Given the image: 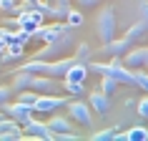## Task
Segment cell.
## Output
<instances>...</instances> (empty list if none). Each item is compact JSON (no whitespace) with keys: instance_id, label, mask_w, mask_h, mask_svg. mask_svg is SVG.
<instances>
[{"instance_id":"603a6c76","label":"cell","mask_w":148,"mask_h":141,"mask_svg":"<svg viewBox=\"0 0 148 141\" xmlns=\"http://www.w3.org/2000/svg\"><path fill=\"white\" fill-rule=\"evenodd\" d=\"M13 93H15V91H13V86L0 83V106H3V103H8L10 98H13Z\"/></svg>"},{"instance_id":"4dcf8cb0","label":"cell","mask_w":148,"mask_h":141,"mask_svg":"<svg viewBox=\"0 0 148 141\" xmlns=\"http://www.w3.org/2000/svg\"><path fill=\"white\" fill-rule=\"evenodd\" d=\"M5 48H8V40H5V38H3V35H0V55L5 53Z\"/></svg>"},{"instance_id":"5bb4252c","label":"cell","mask_w":148,"mask_h":141,"mask_svg":"<svg viewBox=\"0 0 148 141\" xmlns=\"http://www.w3.org/2000/svg\"><path fill=\"white\" fill-rule=\"evenodd\" d=\"M30 78H33V73H28V70H20V68H18L15 73H13V78H10V86H13V91L30 88Z\"/></svg>"},{"instance_id":"7a4b0ae2","label":"cell","mask_w":148,"mask_h":141,"mask_svg":"<svg viewBox=\"0 0 148 141\" xmlns=\"http://www.w3.org/2000/svg\"><path fill=\"white\" fill-rule=\"evenodd\" d=\"M116 30H118V23H116V10L106 5L103 10H98V18H95V33L101 43H108L110 38H116Z\"/></svg>"},{"instance_id":"8fae6325","label":"cell","mask_w":148,"mask_h":141,"mask_svg":"<svg viewBox=\"0 0 148 141\" xmlns=\"http://www.w3.org/2000/svg\"><path fill=\"white\" fill-rule=\"evenodd\" d=\"M63 78H65V81H73V83H86V78H88V66H86L83 61H75L68 70H65V76H63Z\"/></svg>"},{"instance_id":"f546056e","label":"cell","mask_w":148,"mask_h":141,"mask_svg":"<svg viewBox=\"0 0 148 141\" xmlns=\"http://www.w3.org/2000/svg\"><path fill=\"white\" fill-rule=\"evenodd\" d=\"M38 3H40V0H23V5H25V8H35Z\"/></svg>"},{"instance_id":"d6a6232c","label":"cell","mask_w":148,"mask_h":141,"mask_svg":"<svg viewBox=\"0 0 148 141\" xmlns=\"http://www.w3.org/2000/svg\"><path fill=\"white\" fill-rule=\"evenodd\" d=\"M146 70H148V58H146Z\"/></svg>"},{"instance_id":"52a82bcc","label":"cell","mask_w":148,"mask_h":141,"mask_svg":"<svg viewBox=\"0 0 148 141\" xmlns=\"http://www.w3.org/2000/svg\"><path fill=\"white\" fill-rule=\"evenodd\" d=\"M0 109L5 111V116H10V118H15L18 124L23 126L25 121H28V118L33 116V109L30 106H25V103H20V101H15V103H3V106H0Z\"/></svg>"},{"instance_id":"d4e9b609","label":"cell","mask_w":148,"mask_h":141,"mask_svg":"<svg viewBox=\"0 0 148 141\" xmlns=\"http://www.w3.org/2000/svg\"><path fill=\"white\" fill-rule=\"evenodd\" d=\"M136 109H138L140 118H148V96H143L140 101H136Z\"/></svg>"},{"instance_id":"e0dca14e","label":"cell","mask_w":148,"mask_h":141,"mask_svg":"<svg viewBox=\"0 0 148 141\" xmlns=\"http://www.w3.org/2000/svg\"><path fill=\"white\" fill-rule=\"evenodd\" d=\"M25 5L23 3H15V0H0V13L3 15H18Z\"/></svg>"},{"instance_id":"6da1fadb","label":"cell","mask_w":148,"mask_h":141,"mask_svg":"<svg viewBox=\"0 0 148 141\" xmlns=\"http://www.w3.org/2000/svg\"><path fill=\"white\" fill-rule=\"evenodd\" d=\"M73 46H75V38H73V28H65L63 33H58L50 43H45V48H40L38 53H35V58H60V55L70 53L73 50Z\"/></svg>"},{"instance_id":"83f0119b","label":"cell","mask_w":148,"mask_h":141,"mask_svg":"<svg viewBox=\"0 0 148 141\" xmlns=\"http://www.w3.org/2000/svg\"><path fill=\"white\" fill-rule=\"evenodd\" d=\"M75 3H78V8H95V5H98V3H101V0H75Z\"/></svg>"},{"instance_id":"44dd1931","label":"cell","mask_w":148,"mask_h":141,"mask_svg":"<svg viewBox=\"0 0 148 141\" xmlns=\"http://www.w3.org/2000/svg\"><path fill=\"white\" fill-rule=\"evenodd\" d=\"M133 86L143 88L148 93V70H140V68H133Z\"/></svg>"},{"instance_id":"f1b7e54d","label":"cell","mask_w":148,"mask_h":141,"mask_svg":"<svg viewBox=\"0 0 148 141\" xmlns=\"http://www.w3.org/2000/svg\"><path fill=\"white\" fill-rule=\"evenodd\" d=\"M5 25L8 28H18V18H5Z\"/></svg>"},{"instance_id":"9c48e42d","label":"cell","mask_w":148,"mask_h":141,"mask_svg":"<svg viewBox=\"0 0 148 141\" xmlns=\"http://www.w3.org/2000/svg\"><path fill=\"white\" fill-rule=\"evenodd\" d=\"M88 106H90L95 113L106 116V113H108V109H110V96L103 93L101 88H95V91H90V93H88Z\"/></svg>"},{"instance_id":"ac0fdd59","label":"cell","mask_w":148,"mask_h":141,"mask_svg":"<svg viewBox=\"0 0 148 141\" xmlns=\"http://www.w3.org/2000/svg\"><path fill=\"white\" fill-rule=\"evenodd\" d=\"M60 88L65 91V96H83L86 93V83H73V81H65V78H63Z\"/></svg>"},{"instance_id":"1f68e13d","label":"cell","mask_w":148,"mask_h":141,"mask_svg":"<svg viewBox=\"0 0 148 141\" xmlns=\"http://www.w3.org/2000/svg\"><path fill=\"white\" fill-rule=\"evenodd\" d=\"M0 118H5V111H3V109H0Z\"/></svg>"},{"instance_id":"d6986e66","label":"cell","mask_w":148,"mask_h":141,"mask_svg":"<svg viewBox=\"0 0 148 141\" xmlns=\"http://www.w3.org/2000/svg\"><path fill=\"white\" fill-rule=\"evenodd\" d=\"M148 139V129L146 126H133L125 131V141H146Z\"/></svg>"},{"instance_id":"5b68a950","label":"cell","mask_w":148,"mask_h":141,"mask_svg":"<svg viewBox=\"0 0 148 141\" xmlns=\"http://www.w3.org/2000/svg\"><path fill=\"white\" fill-rule=\"evenodd\" d=\"M23 131L30 133V136H35V141H55V131H53L48 124L38 121L35 116H30V118L23 124Z\"/></svg>"},{"instance_id":"9a60e30c","label":"cell","mask_w":148,"mask_h":141,"mask_svg":"<svg viewBox=\"0 0 148 141\" xmlns=\"http://www.w3.org/2000/svg\"><path fill=\"white\" fill-rule=\"evenodd\" d=\"M83 23H86V18H83V10L80 8H70L68 13H65V25H68V28L75 30V28H80Z\"/></svg>"},{"instance_id":"4fadbf2b","label":"cell","mask_w":148,"mask_h":141,"mask_svg":"<svg viewBox=\"0 0 148 141\" xmlns=\"http://www.w3.org/2000/svg\"><path fill=\"white\" fill-rule=\"evenodd\" d=\"M50 129H53L55 133H60V131H73V124H70V116H60V113H50V118L45 121Z\"/></svg>"},{"instance_id":"484cf974","label":"cell","mask_w":148,"mask_h":141,"mask_svg":"<svg viewBox=\"0 0 148 141\" xmlns=\"http://www.w3.org/2000/svg\"><path fill=\"white\" fill-rule=\"evenodd\" d=\"M113 131H116V126H113V129H103V131H95V133H93V139H95V141H110Z\"/></svg>"},{"instance_id":"277c9868","label":"cell","mask_w":148,"mask_h":141,"mask_svg":"<svg viewBox=\"0 0 148 141\" xmlns=\"http://www.w3.org/2000/svg\"><path fill=\"white\" fill-rule=\"evenodd\" d=\"M68 103V96L60 93H40L38 101L33 103V113H53V111L63 109Z\"/></svg>"},{"instance_id":"2e32d148","label":"cell","mask_w":148,"mask_h":141,"mask_svg":"<svg viewBox=\"0 0 148 141\" xmlns=\"http://www.w3.org/2000/svg\"><path fill=\"white\" fill-rule=\"evenodd\" d=\"M5 53L13 58V61H18V58H23L25 55V43H20L18 38H13V40H8V48H5Z\"/></svg>"},{"instance_id":"7c38bea8","label":"cell","mask_w":148,"mask_h":141,"mask_svg":"<svg viewBox=\"0 0 148 141\" xmlns=\"http://www.w3.org/2000/svg\"><path fill=\"white\" fill-rule=\"evenodd\" d=\"M125 38L131 40L133 46H136V43H146V38H148V28H146V23H143V20L133 23L131 28L125 30Z\"/></svg>"},{"instance_id":"4316f807","label":"cell","mask_w":148,"mask_h":141,"mask_svg":"<svg viewBox=\"0 0 148 141\" xmlns=\"http://www.w3.org/2000/svg\"><path fill=\"white\" fill-rule=\"evenodd\" d=\"M88 55H90L88 43H80V46H78V55H75V58H78V61H83V58H88Z\"/></svg>"},{"instance_id":"cb8c5ba5","label":"cell","mask_w":148,"mask_h":141,"mask_svg":"<svg viewBox=\"0 0 148 141\" xmlns=\"http://www.w3.org/2000/svg\"><path fill=\"white\" fill-rule=\"evenodd\" d=\"M138 20H143L148 28V0H138Z\"/></svg>"},{"instance_id":"3957f363","label":"cell","mask_w":148,"mask_h":141,"mask_svg":"<svg viewBox=\"0 0 148 141\" xmlns=\"http://www.w3.org/2000/svg\"><path fill=\"white\" fill-rule=\"evenodd\" d=\"M65 111H68V116L73 118L75 124H83V126H90V124H93V109H90V106H88V101H83L80 96L68 98Z\"/></svg>"},{"instance_id":"8992f818","label":"cell","mask_w":148,"mask_h":141,"mask_svg":"<svg viewBox=\"0 0 148 141\" xmlns=\"http://www.w3.org/2000/svg\"><path fill=\"white\" fill-rule=\"evenodd\" d=\"M146 58H148V46H131L128 50H125L123 55H121V61H123L125 68H140V66H146Z\"/></svg>"},{"instance_id":"30bf717a","label":"cell","mask_w":148,"mask_h":141,"mask_svg":"<svg viewBox=\"0 0 148 141\" xmlns=\"http://www.w3.org/2000/svg\"><path fill=\"white\" fill-rule=\"evenodd\" d=\"M131 46H133V43L123 35V38H110L108 43H103V48H101V50H103L106 55H123Z\"/></svg>"},{"instance_id":"7402d4cb","label":"cell","mask_w":148,"mask_h":141,"mask_svg":"<svg viewBox=\"0 0 148 141\" xmlns=\"http://www.w3.org/2000/svg\"><path fill=\"white\" fill-rule=\"evenodd\" d=\"M116 86H118V81L116 78H110V76H103V78H101V86H98V88H101V91H103V93H113V91H116Z\"/></svg>"},{"instance_id":"ba28073f","label":"cell","mask_w":148,"mask_h":141,"mask_svg":"<svg viewBox=\"0 0 148 141\" xmlns=\"http://www.w3.org/2000/svg\"><path fill=\"white\" fill-rule=\"evenodd\" d=\"M30 88L38 91V93H58L60 83H58V78H53V76H35V73H33Z\"/></svg>"},{"instance_id":"836d02e7","label":"cell","mask_w":148,"mask_h":141,"mask_svg":"<svg viewBox=\"0 0 148 141\" xmlns=\"http://www.w3.org/2000/svg\"><path fill=\"white\" fill-rule=\"evenodd\" d=\"M45 3H50V5H53V0H45Z\"/></svg>"},{"instance_id":"ffe728a7","label":"cell","mask_w":148,"mask_h":141,"mask_svg":"<svg viewBox=\"0 0 148 141\" xmlns=\"http://www.w3.org/2000/svg\"><path fill=\"white\" fill-rule=\"evenodd\" d=\"M38 91H33V88H23V91H18V101L20 103H25V106H30L33 109V103L38 101Z\"/></svg>"}]
</instances>
